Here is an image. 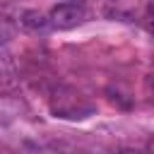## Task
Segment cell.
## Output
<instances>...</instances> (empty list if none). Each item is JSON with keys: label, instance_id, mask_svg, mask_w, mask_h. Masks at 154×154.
I'll use <instances>...</instances> for the list:
<instances>
[{"label": "cell", "instance_id": "cell-1", "mask_svg": "<svg viewBox=\"0 0 154 154\" xmlns=\"http://www.w3.org/2000/svg\"><path fill=\"white\" fill-rule=\"evenodd\" d=\"M51 108H53V113H55L58 118H70V120H75V118H87V116H91V111H94L79 94H75V91H70V89L55 91Z\"/></svg>", "mask_w": 154, "mask_h": 154}, {"label": "cell", "instance_id": "cell-2", "mask_svg": "<svg viewBox=\"0 0 154 154\" xmlns=\"http://www.w3.org/2000/svg\"><path fill=\"white\" fill-rule=\"evenodd\" d=\"M48 19H51V26H55V29H72L87 19V7L79 0H67V2L55 5L51 10Z\"/></svg>", "mask_w": 154, "mask_h": 154}, {"label": "cell", "instance_id": "cell-3", "mask_svg": "<svg viewBox=\"0 0 154 154\" xmlns=\"http://www.w3.org/2000/svg\"><path fill=\"white\" fill-rule=\"evenodd\" d=\"M17 87V65L10 51L0 48V91H10Z\"/></svg>", "mask_w": 154, "mask_h": 154}, {"label": "cell", "instance_id": "cell-4", "mask_svg": "<svg viewBox=\"0 0 154 154\" xmlns=\"http://www.w3.org/2000/svg\"><path fill=\"white\" fill-rule=\"evenodd\" d=\"M22 26L26 29V31H31V34H46L48 29H51V19L48 17H43L41 12H36V10H26V12H22Z\"/></svg>", "mask_w": 154, "mask_h": 154}, {"label": "cell", "instance_id": "cell-5", "mask_svg": "<svg viewBox=\"0 0 154 154\" xmlns=\"http://www.w3.org/2000/svg\"><path fill=\"white\" fill-rule=\"evenodd\" d=\"M14 34H17L14 22H12L7 14H0V46H2V43H7L10 38H14Z\"/></svg>", "mask_w": 154, "mask_h": 154}, {"label": "cell", "instance_id": "cell-6", "mask_svg": "<svg viewBox=\"0 0 154 154\" xmlns=\"http://www.w3.org/2000/svg\"><path fill=\"white\" fill-rule=\"evenodd\" d=\"M147 154H154V137L147 140Z\"/></svg>", "mask_w": 154, "mask_h": 154}, {"label": "cell", "instance_id": "cell-7", "mask_svg": "<svg viewBox=\"0 0 154 154\" xmlns=\"http://www.w3.org/2000/svg\"><path fill=\"white\" fill-rule=\"evenodd\" d=\"M149 17H152V19H149V26H152V31H154V7H149Z\"/></svg>", "mask_w": 154, "mask_h": 154}, {"label": "cell", "instance_id": "cell-8", "mask_svg": "<svg viewBox=\"0 0 154 154\" xmlns=\"http://www.w3.org/2000/svg\"><path fill=\"white\" fill-rule=\"evenodd\" d=\"M120 154H137V152H130V149H125V152H120Z\"/></svg>", "mask_w": 154, "mask_h": 154}]
</instances>
